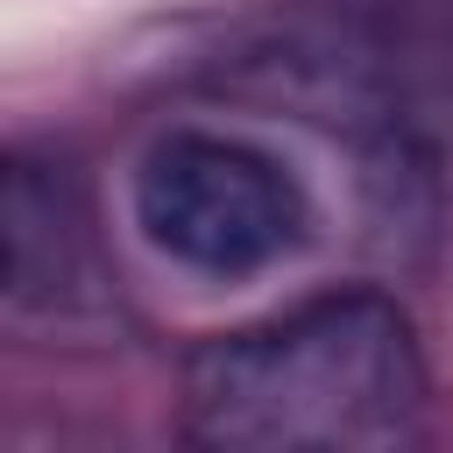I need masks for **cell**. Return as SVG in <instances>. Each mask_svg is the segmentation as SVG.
Returning <instances> with one entry per match:
<instances>
[{
	"label": "cell",
	"instance_id": "6da1fadb",
	"mask_svg": "<svg viewBox=\"0 0 453 453\" xmlns=\"http://www.w3.org/2000/svg\"><path fill=\"white\" fill-rule=\"evenodd\" d=\"M425 425V354L375 290H333L184 361V432L226 453H382Z\"/></svg>",
	"mask_w": 453,
	"mask_h": 453
},
{
	"label": "cell",
	"instance_id": "7a4b0ae2",
	"mask_svg": "<svg viewBox=\"0 0 453 453\" xmlns=\"http://www.w3.org/2000/svg\"><path fill=\"white\" fill-rule=\"evenodd\" d=\"M134 219L198 276H255L304 241V191L248 142L170 134L134 170Z\"/></svg>",
	"mask_w": 453,
	"mask_h": 453
},
{
	"label": "cell",
	"instance_id": "3957f363",
	"mask_svg": "<svg viewBox=\"0 0 453 453\" xmlns=\"http://www.w3.org/2000/svg\"><path fill=\"white\" fill-rule=\"evenodd\" d=\"M92 276L85 262V234L64 219V184L42 177L35 163L7 170V290L14 304H71L78 283Z\"/></svg>",
	"mask_w": 453,
	"mask_h": 453
}]
</instances>
